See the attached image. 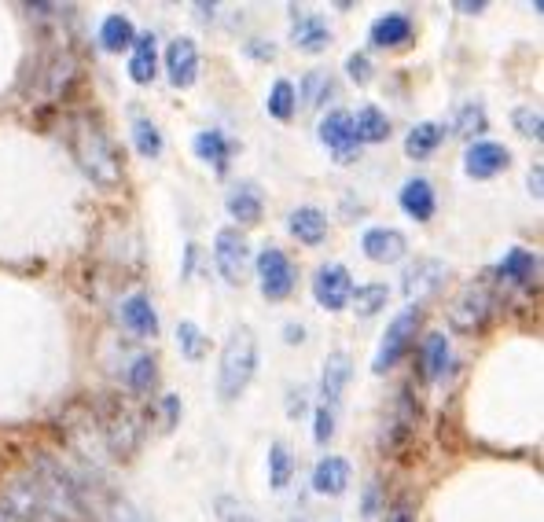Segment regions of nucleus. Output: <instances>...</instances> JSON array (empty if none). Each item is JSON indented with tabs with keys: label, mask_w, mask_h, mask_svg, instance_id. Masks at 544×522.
I'll return each instance as SVG.
<instances>
[{
	"label": "nucleus",
	"mask_w": 544,
	"mask_h": 522,
	"mask_svg": "<svg viewBox=\"0 0 544 522\" xmlns=\"http://www.w3.org/2000/svg\"><path fill=\"white\" fill-rule=\"evenodd\" d=\"M70 151H74L81 173L92 184H100V188H118L122 184V155L114 148V140L92 118H74L70 122Z\"/></svg>",
	"instance_id": "f257e3e1"
},
{
	"label": "nucleus",
	"mask_w": 544,
	"mask_h": 522,
	"mask_svg": "<svg viewBox=\"0 0 544 522\" xmlns=\"http://www.w3.org/2000/svg\"><path fill=\"white\" fill-rule=\"evenodd\" d=\"M254 372H258V339L243 324V328L228 335L225 350H221V364H217V394H221V401H236L250 386Z\"/></svg>",
	"instance_id": "f03ea898"
},
{
	"label": "nucleus",
	"mask_w": 544,
	"mask_h": 522,
	"mask_svg": "<svg viewBox=\"0 0 544 522\" xmlns=\"http://www.w3.org/2000/svg\"><path fill=\"white\" fill-rule=\"evenodd\" d=\"M420 320H423V309L420 306H405L401 313L394 317V324L386 328L383 342H379V350H375V361H372V372L375 375H386L394 368L408 350H412V342H416V331H420Z\"/></svg>",
	"instance_id": "7ed1b4c3"
},
{
	"label": "nucleus",
	"mask_w": 544,
	"mask_h": 522,
	"mask_svg": "<svg viewBox=\"0 0 544 522\" xmlns=\"http://www.w3.org/2000/svg\"><path fill=\"white\" fill-rule=\"evenodd\" d=\"M493 309H497V295H493L486 284H471L464 287L460 298L449 306V324H453V331L475 335V331H482L489 324Z\"/></svg>",
	"instance_id": "20e7f679"
},
{
	"label": "nucleus",
	"mask_w": 544,
	"mask_h": 522,
	"mask_svg": "<svg viewBox=\"0 0 544 522\" xmlns=\"http://www.w3.org/2000/svg\"><path fill=\"white\" fill-rule=\"evenodd\" d=\"M254 269H258L261 295L269 298V302H284L295 291V265H291V258L280 247H261Z\"/></svg>",
	"instance_id": "39448f33"
},
{
	"label": "nucleus",
	"mask_w": 544,
	"mask_h": 522,
	"mask_svg": "<svg viewBox=\"0 0 544 522\" xmlns=\"http://www.w3.org/2000/svg\"><path fill=\"white\" fill-rule=\"evenodd\" d=\"M350 295H353L350 269L339 265V261L320 265L317 276H313V298H317V306L328 309V313H342V309L350 306Z\"/></svg>",
	"instance_id": "423d86ee"
},
{
	"label": "nucleus",
	"mask_w": 544,
	"mask_h": 522,
	"mask_svg": "<svg viewBox=\"0 0 544 522\" xmlns=\"http://www.w3.org/2000/svg\"><path fill=\"white\" fill-rule=\"evenodd\" d=\"M214 261L217 273L225 276V284H243L247 280V265H250V247L247 239L239 236V228H221L214 239Z\"/></svg>",
	"instance_id": "0eeeda50"
},
{
	"label": "nucleus",
	"mask_w": 544,
	"mask_h": 522,
	"mask_svg": "<svg viewBox=\"0 0 544 522\" xmlns=\"http://www.w3.org/2000/svg\"><path fill=\"white\" fill-rule=\"evenodd\" d=\"M320 144L335 151V162L350 166V162L361 155V144H357V133H353V114L346 111L324 114V122H320Z\"/></svg>",
	"instance_id": "6e6552de"
},
{
	"label": "nucleus",
	"mask_w": 544,
	"mask_h": 522,
	"mask_svg": "<svg viewBox=\"0 0 544 522\" xmlns=\"http://www.w3.org/2000/svg\"><path fill=\"white\" fill-rule=\"evenodd\" d=\"M511 166V151L504 144H493V140H475L471 148L464 151V173L471 181H489Z\"/></svg>",
	"instance_id": "1a4fd4ad"
},
{
	"label": "nucleus",
	"mask_w": 544,
	"mask_h": 522,
	"mask_svg": "<svg viewBox=\"0 0 544 522\" xmlns=\"http://www.w3.org/2000/svg\"><path fill=\"white\" fill-rule=\"evenodd\" d=\"M166 74L173 89H192L199 81V45L195 37H173L166 48Z\"/></svg>",
	"instance_id": "9d476101"
},
{
	"label": "nucleus",
	"mask_w": 544,
	"mask_h": 522,
	"mask_svg": "<svg viewBox=\"0 0 544 522\" xmlns=\"http://www.w3.org/2000/svg\"><path fill=\"white\" fill-rule=\"evenodd\" d=\"M103 434H107V445H111L114 456H133V449L140 445V416L133 409H125V405H114L107 412V423H103Z\"/></svg>",
	"instance_id": "9b49d317"
},
{
	"label": "nucleus",
	"mask_w": 544,
	"mask_h": 522,
	"mask_svg": "<svg viewBox=\"0 0 544 522\" xmlns=\"http://www.w3.org/2000/svg\"><path fill=\"white\" fill-rule=\"evenodd\" d=\"M445 276H449L445 261H438V258L416 261V265H412V269L405 273V280H401V291H405L408 306H420L423 298L434 295V291L445 284Z\"/></svg>",
	"instance_id": "f8f14e48"
},
{
	"label": "nucleus",
	"mask_w": 544,
	"mask_h": 522,
	"mask_svg": "<svg viewBox=\"0 0 544 522\" xmlns=\"http://www.w3.org/2000/svg\"><path fill=\"white\" fill-rule=\"evenodd\" d=\"M295 19H291V45L298 52H309V56H320V52H328L331 48V30L324 23V15L317 12H298L291 8Z\"/></svg>",
	"instance_id": "ddd939ff"
},
{
	"label": "nucleus",
	"mask_w": 544,
	"mask_h": 522,
	"mask_svg": "<svg viewBox=\"0 0 544 522\" xmlns=\"http://www.w3.org/2000/svg\"><path fill=\"white\" fill-rule=\"evenodd\" d=\"M361 250L364 258L375 261V265H394V261H401L408 254V239L405 232H397V228H368L361 239Z\"/></svg>",
	"instance_id": "4468645a"
},
{
	"label": "nucleus",
	"mask_w": 544,
	"mask_h": 522,
	"mask_svg": "<svg viewBox=\"0 0 544 522\" xmlns=\"http://www.w3.org/2000/svg\"><path fill=\"white\" fill-rule=\"evenodd\" d=\"M353 375V364H350V353L346 350H335L328 353V361H324V372H320V398L328 409H335L346 394V383H350Z\"/></svg>",
	"instance_id": "2eb2a0df"
},
{
	"label": "nucleus",
	"mask_w": 544,
	"mask_h": 522,
	"mask_svg": "<svg viewBox=\"0 0 544 522\" xmlns=\"http://www.w3.org/2000/svg\"><path fill=\"white\" fill-rule=\"evenodd\" d=\"M353 482V471H350V460H342V456H320L317 467H313V489H317L320 497H339L346 493Z\"/></svg>",
	"instance_id": "dca6fc26"
},
{
	"label": "nucleus",
	"mask_w": 544,
	"mask_h": 522,
	"mask_svg": "<svg viewBox=\"0 0 544 522\" xmlns=\"http://www.w3.org/2000/svg\"><path fill=\"white\" fill-rule=\"evenodd\" d=\"M122 324L133 331L136 339H155L159 335V313L151 306V298L140 295V291L122 298Z\"/></svg>",
	"instance_id": "f3484780"
},
{
	"label": "nucleus",
	"mask_w": 544,
	"mask_h": 522,
	"mask_svg": "<svg viewBox=\"0 0 544 522\" xmlns=\"http://www.w3.org/2000/svg\"><path fill=\"white\" fill-rule=\"evenodd\" d=\"M397 203H401V210H405L412 221H431L434 206H438V199H434V184L427 181V177H412V181H405V188L397 195Z\"/></svg>",
	"instance_id": "a211bd4d"
},
{
	"label": "nucleus",
	"mask_w": 544,
	"mask_h": 522,
	"mask_svg": "<svg viewBox=\"0 0 544 522\" xmlns=\"http://www.w3.org/2000/svg\"><path fill=\"white\" fill-rule=\"evenodd\" d=\"M225 210L228 217H236L239 225H258L261 210H265V199H261L258 184H250V181L236 184V188L225 195Z\"/></svg>",
	"instance_id": "6ab92c4d"
},
{
	"label": "nucleus",
	"mask_w": 544,
	"mask_h": 522,
	"mask_svg": "<svg viewBox=\"0 0 544 522\" xmlns=\"http://www.w3.org/2000/svg\"><path fill=\"white\" fill-rule=\"evenodd\" d=\"M287 228H291V236H295L298 243H306V247H320V243L328 239V217L320 214L317 206H298V210H291Z\"/></svg>",
	"instance_id": "aec40b11"
},
{
	"label": "nucleus",
	"mask_w": 544,
	"mask_h": 522,
	"mask_svg": "<svg viewBox=\"0 0 544 522\" xmlns=\"http://www.w3.org/2000/svg\"><path fill=\"white\" fill-rule=\"evenodd\" d=\"M159 74V45H155V34H136L133 41V56H129V78L136 85H151Z\"/></svg>",
	"instance_id": "412c9836"
},
{
	"label": "nucleus",
	"mask_w": 544,
	"mask_h": 522,
	"mask_svg": "<svg viewBox=\"0 0 544 522\" xmlns=\"http://www.w3.org/2000/svg\"><path fill=\"white\" fill-rule=\"evenodd\" d=\"M537 269H541V261H537V254L526 247H511L497 265V273L519 287H530L533 280H537Z\"/></svg>",
	"instance_id": "4be33fe9"
},
{
	"label": "nucleus",
	"mask_w": 544,
	"mask_h": 522,
	"mask_svg": "<svg viewBox=\"0 0 544 522\" xmlns=\"http://www.w3.org/2000/svg\"><path fill=\"white\" fill-rule=\"evenodd\" d=\"M412 41V19L401 12H390L372 23V45L375 48H401Z\"/></svg>",
	"instance_id": "5701e85b"
},
{
	"label": "nucleus",
	"mask_w": 544,
	"mask_h": 522,
	"mask_svg": "<svg viewBox=\"0 0 544 522\" xmlns=\"http://www.w3.org/2000/svg\"><path fill=\"white\" fill-rule=\"evenodd\" d=\"M353 133H357V144H383L390 140V118L375 103H364L353 118Z\"/></svg>",
	"instance_id": "b1692460"
},
{
	"label": "nucleus",
	"mask_w": 544,
	"mask_h": 522,
	"mask_svg": "<svg viewBox=\"0 0 544 522\" xmlns=\"http://www.w3.org/2000/svg\"><path fill=\"white\" fill-rule=\"evenodd\" d=\"M449 364H453L449 335H445V331H431V335L423 339V372H427V379H442V375L449 372Z\"/></svg>",
	"instance_id": "393cba45"
},
{
	"label": "nucleus",
	"mask_w": 544,
	"mask_h": 522,
	"mask_svg": "<svg viewBox=\"0 0 544 522\" xmlns=\"http://www.w3.org/2000/svg\"><path fill=\"white\" fill-rule=\"evenodd\" d=\"M195 155L206 162V166H214V170H228V159H232V144H228L225 133H217V129H203L199 137H195Z\"/></svg>",
	"instance_id": "a878e982"
},
{
	"label": "nucleus",
	"mask_w": 544,
	"mask_h": 522,
	"mask_svg": "<svg viewBox=\"0 0 544 522\" xmlns=\"http://www.w3.org/2000/svg\"><path fill=\"white\" fill-rule=\"evenodd\" d=\"M442 140H445V125L420 122L405 137V155L408 159H427V155H434V151L442 148Z\"/></svg>",
	"instance_id": "bb28decb"
},
{
	"label": "nucleus",
	"mask_w": 544,
	"mask_h": 522,
	"mask_svg": "<svg viewBox=\"0 0 544 522\" xmlns=\"http://www.w3.org/2000/svg\"><path fill=\"white\" fill-rule=\"evenodd\" d=\"M136 41V26L125 19V15H107L100 26V45L107 52H125V48H133Z\"/></svg>",
	"instance_id": "cd10ccee"
},
{
	"label": "nucleus",
	"mask_w": 544,
	"mask_h": 522,
	"mask_svg": "<svg viewBox=\"0 0 544 522\" xmlns=\"http://www.w3.org/2000/svg\"><path fill=\"white\" fill-rule=\"evenodd\" d=\"M295 478V453L287 449L284 442H272L269 449V486L272 489H287Z\"/></svg>",
	"instance_id": "c85d7f7f"
},
{
	"label": "nucleus",
	"mask_w": 544,
	"mask_h": 522,
	"mask_svg": "<svg viewBox=\"0 0 544 522\" xmlns=\"http://www.w3.org/2000/svg\"><path fill=\"white\" fill-rule=\"evenodd\" d=\"M265 107H269V114L276 118V122H291V118H295V111H298V92H295V85H291L287 78H280L276 85H272Z\"/></svg>",
	"instance_id": "c756f323"
},
{
	"label": "nucleus",
	"mask_w": 544,
	"mask_h": 522,
	"mask_svg": "<svg viewBox=\"0 0 544 522\" xmlns=\"http://www.w3.org/2000/svg\"><path fill=\"white\" fill-rule=\"evenodd\" d=\"M133 144H136V151H140L144 159H159V155H162L159 125L151 122V118H140V114H136V118H133Z\"/></svg>",
	"instance_id": "7c9ffc66"
},
{
	"label": "nucleus",
	"mask_w": 544,
	"mask_h": 522,
	"mask_svg": "<svg viewBox=\"0 0 544 522\" xmlns=\"http://www.w3.org/2000/svg\"><path fill=\"white\" fill-rule=\"evenodd\" d=\"M486 129H489V118L482 103H464V107L456 111V122H453L456 137H482Z\"/></svg>",
	"instance_id": "2f4dec72"
},
{
	"label": "nucleus",
	"mask_w": 544,
	"mask_h": 522,
	"mask_svg": "<svg viewBox=\"0 0 544 522\" xmlns=\"http://www.w3.org/2000/svg\"><path fill=\"white\" fill-rule=\"evenodd\" d=\"M386 298H390V291H386V284H364V287H353V309H357V317H375L379 309L386 306Z\"/></svg>",
	"instance_id": "473e14b6"
},
{
	"label": "nucleus",
	"mask_w": 544,
	"mask_h": 522,
	"mask_svg": "<svg viewBox=\"0 0 544 522\" xmlns=\"http://www.w3.org/2000/svg\"><path fill=\"white\" fill-rule=\"evenodd\" d=\"M177 346H181V353L188 361H203V353H206L203 328H199L195 320H181V324H177Z\"/></svg>",
	"instance_id": "72a5a7b5"
},
{
	"label": "nucleus",
	"mask_w": 544,
	"mask_h": 522,
	"mask_svg": "<svg viewBox=\"0 0 544 522\" xmlns=\"http://www.w3.org/2000/svg\"><path fill=\"white\" fill-rule=\"evenodd\" d=\"M155 379H159L155 357H136V361L129 364V390H133V394H151Z\"/></svg>",
	"instance_id": "f704fd0d"
},
{
	"label": "nucleus",
	"mask_w": 544,
	"mask_h": 522,
	"mask_svg": "<svg viewBox=\"0 0 544 522\" xmlns=\"http://www.w3.org/2000/svg\"><path fill=\"white\" fill-rule=\"evenodd\" d=\"M511 122H515V129H519L522 137H530V140L544 137V118H541V111H537V107H515Z\"/></svg>",
	"instance_id": "c9c22d12"
},
{
	"label": "nucleus",
	"mask_w": 544,
	"mask_h": 522,
	"mask_svg": "<svg viewBox=\"0 0 544 522\" xmlns=\"http://www.w3.org/2000/svg\"><path fill=\"white\" fill-rule=\"evenodd\" d=\"M328 92H331V78L324 70L306 74V81H302V103H306V107H317L320 100H328Z\"/></svg>",
	"instance_id": "e433bc0d"
},
{
	"label": "nucleus",
	"mask_w": 544,
	"mask_h": 522,
	"mask_svg": "<svg viewBox=\"0 0 544 522\" xmlns=\"http://www.w3.org/2000/svg\"><path fill=\"white\" fill-rule=\"evenodd\" d=\"M331 438H335V409L320 405V409L313 412V442H317V445H328Z\"/></svg>",
	"instance_id": "4c0bfd02"
},
{
	"label": "nucleus",
	"mask_w": 544,
	"mask_h": 522,
	"mask_svg": "<svg viewBox=\"0 0 544 522\" xmlns=\"http://www.w3.org/2000/svg\"><path fill=\"white\" fill-rule=\"evenodd\" d=\"M346 74H350L357 85H368V81H372V59L364 56V52H353V56L346 59Z\"/></svg>",
	"instance_id": "58836bf2"
},
{
	"label": "nucleus",
	"mask_w": 544,
	"mask_h": 522,
	"mask_svg": "<svg viewBox=\"0 0 544 522\" xmlns=\"http://www.w3.org/2000/svg\"><path fill=\"white\" fill-rule=\"evenodd\" d=\"M383 522H416V519H412V508H408V500H397V504H390V508H386V519Z\"/></svg>",
	"instance_id": "ea45409f"
},
{
	"label": "nucleus",
	"mask_w": 544,
	"mask_h": 522,
	"mask_svg": "<svg viewBox=\"0 0 544 522\" xmlns=\"http://www.w3.org/2000/svg\"><path fill=\"white\" fill-rule=\"evenodd\" d=\"M544 170H541V162H533V170H530V195L533 199H537V203H541V195H544Z\"/></svg>",
	"instance_id": "a19ab883"
},
{
	"label": "nucleus",
	"mask_w": 544,
	"mask_h": 522,
	"mask_svg": "<svg viewBox=\"0 0 544 522\" xmlns=\"http://www.w3.org/2000/svg\"><path fill=\"white\" fill-rule=\"evenodd\" d=\"M162 412H166V423H162V427L170 431L173 423H177V412H181V401H177V398H173V394H170V398L162 401Z\"/></svg>",
	"instance_id": "79ce46f5"
},
{
	"label": "nucleus",
	"mask_w": 544,
	"mask_h": 522,
	"mask_svg": "<svg viewBox=\"0 0 544 522\" xmlns=\"http://www.w3.org/2000/svg\"><path fill=\"white\" fill-rule=\"evenodd\" d=\"M456 8H460V12H467V15H475V12H482V8H486V0H475V4H467V0H460Z\"/></svg>",
	"instance_id": "37998d69"
},
{
	"label": "nucleus",
	"mask_w": 544,
	"mask_h": 522,
	"mask_svg": "<svg viewBox=\"0 0 544 522\" xmlns=\"http://www.w3.org/2000/svg\"><path fill=\"white\" fill-rule=\"evenodd\" d=\"M250 52H254V56H261V59H272V56H276V48H265V45H250Z\"/></svg>",
	"instance_id": "c03bdc74"
},
{
	"label": "nucleus",
	"mask_w": 544,
	"mask_h": 522,
	"mask_svg": "<svg viewBox=\"0 0 544 522\" xmlns=\"http://www.w3.org/2000/svg\"><path fill=\"white\" fill-rule=\"evenodd\" d=\"M287 342H302V328H295V324H287Z\"/></svg>",
	"instance_id": "a18cd8bd"
},
{
	"label": "nucleus",
	"mask_w": 544,
	"mask_h": 522,
	"mask_svg": "<svg viewBox=\"0 0 544 522\" xmlns=\"http://www.w3.org/2000/svg\"><path fill=\"white\" fill-rule=\"evenodd\" d=\"M228 522H254V519H250V515H243V511H236V515H232Z\"/></svg>",
	"instance_id": "49530a36"
},
{
	"label": "nucleus",
	"mask_w": 544,
	"mask_h": 522,
	"mask_svg": "<svg viewBox=\"0 0 544 522\" xmlns=\"http://www.w3.org/2000/svg\"><path fill=\"white\" fill-rule=\"evenodd\" d=\"M0 522H23V519H15V515H8V511L0 508Z\"/></svg>",
	"instance_id": "de8ad7c7"
},
{
	"label": "nucleus",
	"mask_w": 544,
	"mask_h": 522,
	"mask_svg": "<svg viewBox=\"0 0 544 522\" xmlns=\"http://www.w3.org/2000/svg\"><path fill=\"white\" fill-rule=\"evenodd\" d=\"M133 522H151V519H144V515H133Z\"/></svg>",
	"instance_id": "09e8293b"
}]
</instances>
